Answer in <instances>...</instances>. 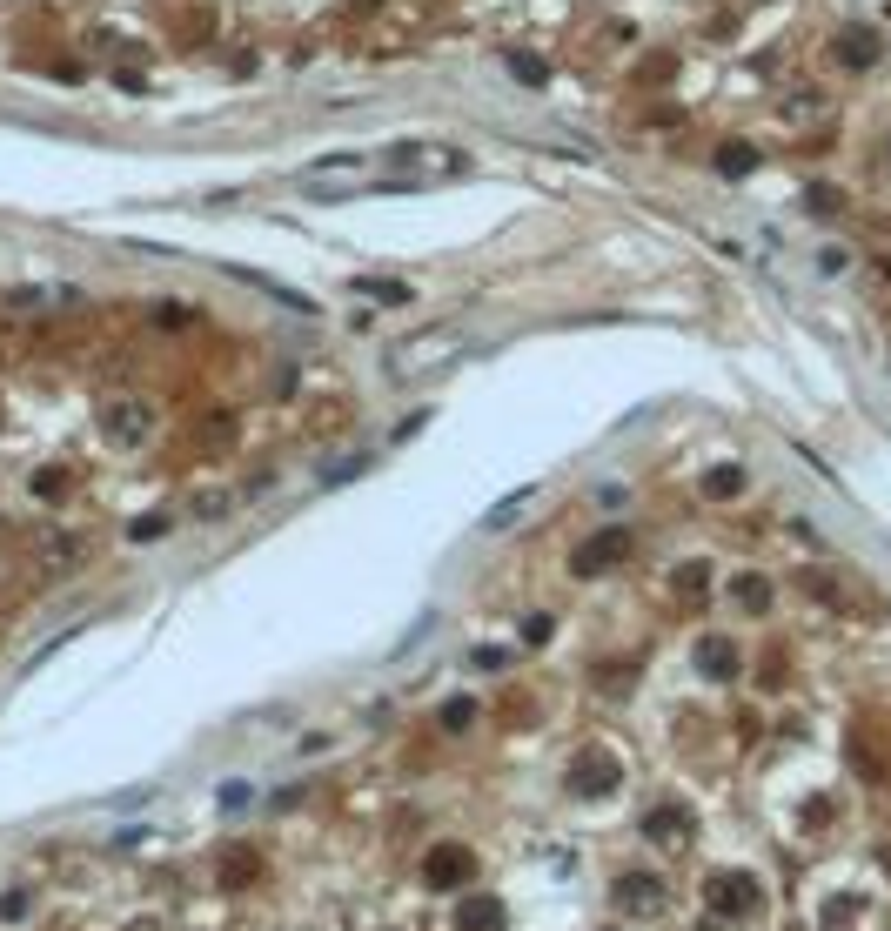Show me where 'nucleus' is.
<instances>
[{
    "instance_id": "obj_1",
    "label": "nucleus",
    "mask_w": 891,
    "mask_h": 931,
    "mask_svg": "<svg viewBox=\"0 0 891 931\" xmlns=\"http://www.w3.org/2000/svg\"><path fill=\"white\" fill-rule=\"evenodd\" d=\"M295 188H302V195H322V201L329 195H369V188H376V168L362 155H335L329 168H309Z\"/></svg>"
},
{
    "instance_id": "obj_2",
    "label": "nucleus",
    "mask_w": 891,
    "mask_h": 931,
    "mask_svg": "<svg viewBox=\"0 0 891 931\" xmlns=\"http://www.w3.org/2000/svg\"><path fill=\"white\" fill-rule=\"evenodd\" d=\"M878 54H885V41H878V34H871L865 21H858V27H838V34H831V61H838V67H851V74H865V67L878 61Z\"/></svg>"
},
{
    "instance_id": "obj_3",
    "label": "nucleus",
    "mask_w": 891,
    "mask_h": 931,
    "mask_svg": "<svg viewBox=\"0 0 891 931\" xmlns=\"http://www.w3.org/2000/svg\"><path fill=\"white\" fill-rule=\"evenodd\" d=\"M704 898H711V911H724V918H744V911H758V885H751L744 871H717L711 885H704Z\"/></svg>"
},
{
    "instance_id": "obj_4",
    "label": "nucleus",
    "mask_w": 891,
    "mask_h": 931,
    "mask_svg": "<svg viewBox=\"0 0 891 931\" xmlns=\"http://www.w3.org/2000/svg\"><path fill=\"white\" fill-rule=\"evenodd\" d=\"M148 422H155V416H148L141 402H128V396H121V402H101V429H108V443H121V449L141 443V436H148Z\"/></svg>"
},
{
    "instance_id": "obj_5",
    "label": "nucleus",
    "mask_w": 891,
    "mask_h": 931,
    "mask_svg": "<svg viewBox=\"0 0 891 931\" xmlns=\"http://www.w3.org/2000/svg\"><path fill=\"white\" fill-rule=\"evenodd\" d=\"M624 556H630V530H603L597 543L577 550V577H603V570H617Z\"/></svg>"
},
{
    "instance_id": "obj_6",
    "label": "nucleus",
    "mask_w": 891,
    "mask_h": 931,
    "mask_svg": "<svg viewBox=\"0 0 891 931\" xmlns=\"http://www.w3.org/2000/svg\"><path fill=\"white\" fill-rule=\"evenodd\" d=\"M570 784H577L583 798H610V791H617V757L583 751V757H577V771H570Z\"/></svg>"
},
{
    "instance_id": "obj_7",
    "label": "nucleus",
    "mask_w": 891,
    "mask_h": 931,
    "mask_svg": "<svg viewBox=\"0 0 891 931\" xmlns=\"http://www.w3.org/2000/svg\"><path fill=\"white\" fill-rule=\"evenodd\" d=\"M463 349V335H416V342H402V355H396V369H416V362H443V355H456Z\"/></svg>"
},
{
    "instance_id": "obj_8",
    "label": "nucleus",
    "mask_w": 891,
    "mask_h": 931,
    "mask_svg": "<svg viewBox=\"0 0 891 931\" xmlns=\"http://www.w3.org/2000/svg\"><path fill=\"white\" fill-rule=\"evenodd\" d=\"M697 670L724 684V677H737V650H731L724 637H704V650H697Z\"/></svg>"
},
{
    "instance_id": "obj_9",
    "label": "nucleus",
    "mask_w": 891,
    "mask_h": 931,
    "mask_svg": "<svg viewBox=\"0 0 891 931\" xmlns=\"http://www.w3.org/2000/svg\"><path fill=\"white\" fill-rule=\"evenodd\" d=\"M751 168H758V148H751V141H724V148H717V175L724 181H744Z\"/></svg>"
},
{
    "instance_id": "obj_10",
    "label": "nucleus",
    "mask_w": 891,
    "mask_h": 931,
    "mask_svg": "<svg viewBox=\"0 0 891 931\" xmlns=\"http://www.w3.org/2000/svg\"><path fill=\"white\" fill-rule=\"evenodd\" d=\"M423 878H429V885H436V891L463 885V878H469V858H463V851H436V865H429Z\"/></svg>"
},
{
    "instance_id": "obj_11",
    "label": "nucleus",
    "mask_w": 891,
    "mask_h": 931,
    "mask_svg": "<svg viewBox=\"0 0 891 931\" xmlns=\"http://www.w3.org/2000/svg\"><path fill=\"white\" fill-rule=\"evenodd\" d=\"M704 496H711V503H731V496H744V469H737V463H717L711 476H704Z\"/></svg>"
},
{
    "instance_id": "obj_12",
    "label": "nucleus",
    "mask_w": 891,
    "mask_h": 931,
    "mask_svg": "<svg viewBox=\"0 0 891 931\" xmlns=\"http://www.w3.org/2000/svg\"><path fill=\"white\" fill-rule=\"evenodd\" d=\"M530 503H536V489H516L510 503H496V510L483 516V523H490V530H503V523H510V516H523V510H530Z\"/></svg>"
},
{
    "instance_id": "obj_13",
    "label": "nucleus",
    "mask_w": 891,
    "mask_h": 931,
    "mask_svg": "<svg viewBox=\"0 0 891 931\" xmlns=\"http://www.w3.org/2000/svg\"><path fill=\"white\" fill-rule=\"evenodd\" d=\"M731 590H737V603H744V610H764V603H771V583H764V577H737Z\"/></svg>"
},
{
    "instance_id": "obj_14",
    "label": "nucleus",
    "mask_w": 891,
    "mask_h": 931,
    "mask_svg": "<svg viewBox=\"0 0 891 931\" xmlns=\"http://www.w3.org/2000/svg\"><path fill=\"white\" fill-rule=\"evenodd\" d=\"M644 831H650V838H677V831H684V811H657Z\"/></svg>"
},
{
    "instance_id": "obj_15",
    "label": "nucleus",
    "mask_w": 891,
    "mask_h": 931,
    "mask_svg": "<svg viewBox=\"0 0 891 931\" xmlns=\"http://www.w3.org/2000/svg\"><path fill=\"white\" fill-rule=\"evenodd\" d=\"M617 898H624V905H650V898H657V885H650V878H624V891H617Z\"/></svg>"
},
{
    "instance_id": "obj_16",
    "label": "nucleus",
    "mask_w": 891,
    "mask_h": 931,
    "mask_svg": "<svg viewBox=\"0 0 891 931\" xmlns=\"http://www.w3.org/2000/svg\"><path fill=\"white\" fill-rule=\"evenodd\" d=\"M128 536H134V543H155V536H168V516H141Z\"/></svg>"
},
{
    "instance_id": "obj_17",
    "label": "nucleus",
    "mask_w": 891,
    "mask_h": 931,
    "mask_svg": "<svg viewBox=\"0 0 891 931\" xmlns=\"http://www.w3.org/2000/svg\"><path fill=\"white\" fill-rule=\"evenodd\" d=\"M463 925H469V931H496V905H469Z\"/></svg>"
},
{
    "instance_id": "obj_18",
    "label": "nucleus",
    "mask_w": 891,
    "mask_h": 931,
    "mask_svg": "<svg viewBox=\"0 0 891 931\" xmlns=\"http://www.w3.org/2000/svg\"><path fill=\"white\" fill-rule=\"evenodd\" d=\"M804 208H811V215H831V208H838V188H811Z\"/></svg>"
},
{
    "instance_id": "obj_19",
    "label": "nucleus",
    "mask_w": 891,
    "mask_h": 931,
    "mask_svg": "<svg viewBox=\"0 0 891 931\" xmlns=\"http://www.w3.org/2000/svg\"><path fill=\"white\" fill-rule=\"evenodd\" d=\"M510 67L523 74V81H550V67H543V61H530V54H510Z\"/></svg>"
},
{
    "instance_id": "obj_20",
    "label": "nucleus",
    "mask_w": 891,
    "mask_h": 931,
    "mask_svg": "<svg viewBox=\"0 0 891 931\" xmlns=\"http://www.w3.org/2000/svg\"><path fill=\"white\" fill-rule=\"evenodd\" d=\"M885 155H891V141H885Z\"/></svg>"
}]
</instances>
